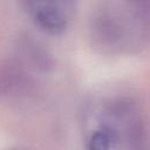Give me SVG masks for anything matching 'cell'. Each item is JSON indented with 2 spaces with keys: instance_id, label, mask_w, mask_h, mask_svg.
<instances>
[{
  "instance_id": "1",
  "label": "cell",
  "mask_w": 150,
  "mask_h": 150,
  "mask_svg": "<svg viewBox=\"0 0 150 150\" xmlns=\"http://www.w3.org/2000/svg\"><path fill=\"white\" fill-rule=\"evenodd\" d=\"M67 4L50 1H34L28 4V11L36 25L43 30L59 34L68 23Z\"/></svg>"
},
{
  "instance_id": "3",
  "label": "cell",
  "mask_w": 150,
  "mask_h": 150,
  "mask_svg": "<svg viewBox=\"0 0 150 150\" xmlns=\"http://www.w3.org/2000/svg\"><path fill=\"white\" fill-rule=\"evenodd\" d=\"M117 142V132L114 129L105 127L103 129L96 130L91 135L88 143V150H110V148Z\"/></svg>"
},
{
  "instance_id": "2",
  "label": "cell",
  "mask_w": 150,
  "mask_h": 150,
  "mask_svg": "<svg viewBox=\"0 0 150 150\" xmlns=\"http://www.w3.org/2000/svg\"><path fill=\"white\" fill-rule=\"evenodd\" d=\"M23 74L15 64L6 63L0 68V96L18 93L23 87Z\"/></svg>"
}]
</instances>
